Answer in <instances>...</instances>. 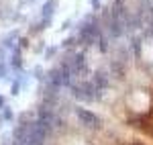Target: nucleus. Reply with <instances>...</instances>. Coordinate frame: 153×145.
<instances>
[{
	"label": "nucleus",
	"mask_w": 153,
	"mask_h": 145,
	"mask_svg": "<svg viewBox=\"0 0 153 145\" xmlns=\"http://www.w3.org/2000/svg\"><path fill=\"white\" fill-rule=\"evenodd\" d=\"M71 90H74L76 98H80V100H92V98H96V86L92 84V82L74 84V86H71Z\"/></svg>",
	"instance_id": "obj_1"
},
{
	"label": "nucleus",
	"mask_w": 153,
	"mask_h": 145,
	"mask_svg": "<svg viewBox=\"0 0 153 145\" xmlns=\"http://www.w3.org/2000/svg\"><path fill=\"white\" fill-rule=\"evenodd\" d=\"M76 117L80 119V123H82L84 127H88V129H100V119L96 117L94 112H90V110L86 109H76Z\"/></svg>",
	"instance_id": "obj_2"
},
{
	"label": "nucleus",
	"mask_w": 153,
	"mask_h": 145,
	"mask_svg": "<svg viewBox=\"0 0 153 145\" xmlns=\"http://www.w3.org/2000/svg\"><path fill=\"white\" fill-rule=\"evenodd\" d=\"M80 37H82L84 43H92L94 39H98V37H100V27H98L94 21H92V23H88V25H84Z\"/></svg>",
	"instance_id": "obj_3"
},
{
	"label": "nucleus",
	"mask_w": 153,
	"mask_h": 145,
	"mask_svg": "<svg viewBox=\"0 0 153 145\" xmlns=\"http://www.w3.org/2000/svg\"><path fill=\"white\" fill-rule=\"evenodd\" d=\"M96 80H98V82H92L96 88H100V86H106V84H108V76H106L104 72H98V74H96Z\"/></svg>",
	"instance_id": "obj_4"
},
{
	"label": "nucleus",
	"mask_w": 153,
	"mask_h": 145,
	"mask_svg": "<svg viewBox=\"0 0 153 145\" xmlns=\"http://www.w3.org/2000/svg\"><path fill=\"white\" fill-rule=\"evenodd\" d=\"M53 8H55V0H49L47 4L43 6V14H45V16H51V10H53Z\"/></svg>",
	"instance_id": "obj_5"
},
{
	"label": "nucleus",
	"mask_w": 153,
	"mask_h": 145,
	"mask_svg": "<svg viewBox=\"0 0 153 145\" xmlns=\"http://www.w3.org/2000/svg\"><path fill=\"white\" fill-rule=\"evenodd\" d=\"M4 119H6V121H10V119H12V110L10 109H4Z\"/></svg>",
	"instance_id": "obj_6"
},
{
	"label": "nucleus",
	"mask_w": 153,
	"mask_h": 145,
	"mask_svg": "<svg viewBox=\"0 0 153 145\" xmlns=\"http://www.w3.org/2000/svg\"><path fill=\"white\" fill-rule=\"evenodd\" d=\"M2 104H4V96H0V106H2Z\"/></svg>",
	"instance_id": "obj_7"
},
{
	"label": "nucleus",
	"mask_w": 153,
	"mask_h": 145,
	"mask_svg": "<svg viewBox=\"0 0 153 145\" xmlns=\"http://www.w3.org/2000/svg\"><path fill=\"white\" fill-rule=\"evenodd\" d=\"M131 145H143V143H131Z\"/></svg>",
	"instance_id": "obj_8"
}]
</instances>
